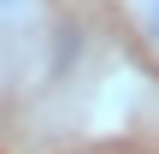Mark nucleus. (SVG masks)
<instances>
[{
  "label": "nucleus",
  "instance_id": "nucleus-1",
  "mask_svg": "<svg viewBox=\"0 0 159 154\" xmlns=\"http://www.w3.org/2000/svg\"><path fill=\"white\" fill-rule=\"evenodd\" d=\"M53 53V0H0V95L24 89Z\"/></svg>",
  "mask_w": 159,
  "mask_h": 154
},
{
  "label": "nucleus",
  "instance_id": "nucleus-2",
  "mask_svg": "<svg viewBox=\"0 0 159 154\" xmlns=\"http://www.w3.org/2000/svg\"><path fill=\"white\" fill-rule=\"evenodd\" d=\"M130 24H136V42L148 47V59L159 65V0H130Z\"/></svg>",
  "mask_w": 159,
  "mask_h": 154
}]
</instances>
